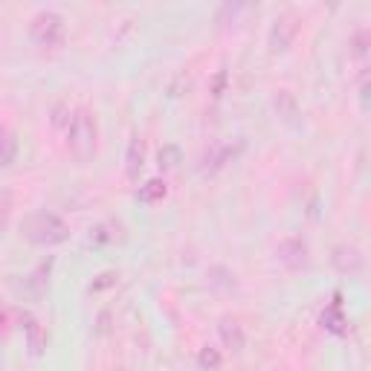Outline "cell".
<instances>
[{
    "label": "cell",
    "instance_id": "cell-1",
    "mask_svg": "<svg viewBox=\"0 0 371 371\" xmlns=\"http://www.w3.org/2000/svg\"><path fill=\"white\" fill-rule=\"evenodd\" d=\"M67 131V145L70 154L79 163H90L96 157V148H99V122H96V113L87 108H75L70 116Z\"/></svg>",
    "mask_w": 371,
    "mask_h": 371
},
{
    "label": "cell",
    "instance_id": "cell-2",
    "mask_svg": "<svg viewBox=\"0 0 371 371\" xmlns=\"http://www.w3.org/2000/svg\"><path fill=\"white\" fill-rule=\"evenodd\" d=\"M24 238L38 244V247H55V244H64L70 238V229L55 212L41 209V212H32L24 221Z\"/></svg>",
    "mask_w": 371,
    "mask_h": 371
},
{
    "label": "cell",
    "instance_id": "cell-3",
    "mask_svg": "<svg viewBox=\"0 0 371 371\" xmlns=\"http://www.w3.org/2000/svg\"><path fill=\"white\" fill-rule=\"evenodd\" d=\"M29 35L38 47H58L64 41V17L52 9L38 12L29 24Z\"/></svg>",
    "mask_w": 371,
    "mask_h": 371
},
{
    "label": "cell",
    "instance_id": "cell-4",
    "mask_svg": "<svg viewBox=\"0 0 371 371\" xmlns=\"http://www.w3.org/2000/svg\"><path fill=\"white\" fill-rule=\"evenodd\" d=\"M279 261L287 270H302V267H307V244L302 238H284L279 244Z\"/></svg>",
    "mask_w": 371,
    "mask_h": 371
},
{
    "label": "cell",
    "instance_id": "cell-5",
    "mask_svg": "<svg viewBox=\"0 0 371 371\" xmlns=\"http://www.w3.org/2000/svg\"><path fill=\"white\" fill-rule=\"evenodd\" d=\"M334 267L340 272H348V276H354V272L363 270V252L351 244H342L334 249Z\"/></svg>",
    "mask_w": 371,
    "mask_h": 371
},
{
    "label": "cell",
    "instance_id": "cell-6",
    "mask_svg": "<svg viewBox=\"0 0 371 371\" xmlns=\"http://www.w3.org/2000/svg\"><path fill=\"white\" fill-rule=\"evenodd\" d=\"M218 334H221V340H224L226 348H232V351H244L247 337H244V328H241L238 319H221Z\"/></svg>",
    "mask_w": 371,
    "mask_h": 371
},
{
    "label": "cell",
    "instance_id": "cell-7",
    "mask_svg": "<svg viewBox=\"0 0 371 371\" xmlns=\"http://www.w3.org/2000/svg\"><path fill=\"white\" fill-rule=\"evenodd\" d=\"M296 24L293 21H287V17H282V21H276L272 24V29H270V47L272 50H287L290 47V41H293V35H296Z\"/></svg>",
    "mask_w": 371,
    "mask_h": 371
},
{
    "label": "cell",
    "instance_id": "cell-8",
    "mask_svg": "<svg viewBox=\"0 0 371 371\" xmlns=\"http://www.w3.org/2000/svg\"><path fill=\"white\" fill-rule=\"evenodd\" d=\"M143 160H145V145H143V140L140 136H133L131 140V145H128V157H125V171H128V177H136L140 174V168H143Z\"/></svg>",
    "mask_w": 371,
    "mask_h": 371
},
{
    "label": "cell",
    "instance_id": "cell-9",
    "mask_svg": "<svg viewBox=\"0 0 371 371\" xmlns=\"http://www.w3.org/2000/svg\"><path fill=\"white\" fill-rule=\"evenodd\" d=\"M166 180H160V177H154V180H148L145 186H140V191H136V198H140V203H160L163 198H166Z\"/></svg>",
    "mask_w": 371,
    "mask_h": 371
},
{
    "label": "cell",
    "instance_id": "cell-10",
    "mask_svg": "<svg viewBox=\"0 0 371 371\" xmlns=\"http://www.w3.org/2000/svg\"><path fill=\"white\" fill-rule=\"evenodd\" d=\"M21 322H24L27 337H29V348H32V354H41L44 330H41V325H38V319H35V317H29V314H21Z\"/></svg>",
    "mask_w": 371,
    "mask_h": 371
},
{
    "label": "cell",
    "instance_id": "cell-11",
    "mask_svg": "<svg viewBox=\"0 0 371 371\" xmlns=\"http://www.w3.org/2000/svg\"><path fill=\"white\" fill-rule=\"evenodd\" d=\"M17 157V140L12 131L0 128V166H12Z\"/></svg>",
    "mask_w": 371,
    "mask_h": 371
},
{
    "label": "cell",
    "instance_id": "cell-12",
    "mask_svg": "<svg viewBox=\"0 0 371 371\" xmlns=\"http://www.w3.org/2000/svg\"><path fill=\"white\" fill-rule=\"evenodd\" d=\"M198 365L203 368V371H221V365H224V357H221V351L218 348H203L201 354H198Z\"/></svg>",
    "mask_w": 371,
    "mask_h": 371
},
{
    "label": "cell",
    "instance_id": "cell-13",
    "mask_svg": "<svg viewBox=\"0 0 371 371\" xmlns=\"http://www.w3.org/2000/svg\"><path fill=\"white\" fill-rule=\"evenodd\" d=\"M232 157H235V151H232V145H214L203 160H206V166L212 163V168H221V166H224V163H229Z\"/></svg>",
    "mask_w": 371,
    "mask_h": 371
},
{
    "label": "cell",
    "instance_id": "cell-14",
    "mask_svg": "<svg viewBox=\"0 0 371 371\" xmlns=\"http://www.w3.org/2000/svg\"><path fill=\"white\" fill-rule=\"evenodd\" d=\"M322 325L328 330H334V334H342V325H345V317H342V310L340 305H330L325 314H322Z\"/></svg>",
    "mask_w": 371,
    "mask_h": 371
},
{
    "label": "cell",
    "instance_id": "cell-15",
    "mask_svg": "<svg viewBox=\"0 0 371 371\" xmlns=\"http://www.w3.org/2000/svg\"><path fill=\"white\" fill-rule=\"evenodd\" d=\"M180 160H183V154H180L177 145H163V148H160V166H163V168H177Z\"/></svg>",
    "mask_w": 371,
    "mask_h": 371
},
{
    "label": "cell",
    "instance_id": "cell-16",
    "mask_svg": "<svg viewBox=\"0 0 371 371\" xmlns=\"http://www.w3.org/2000/svg\"><path fill=\"white\" fill-rule=\"evenodd\" d=\"M9 212H12V191L9 189H0V229L6 226Z\"/></svg>",
    "mask_w": 371,
    "mask_h": 371
},
{
    "label": "cell",
    "instance_id": "cell-17",
    "mask_svg": "<svg viewBox=\"0 0 371 371\" xmlns=\"http://www.w3.org/2000/svg\"><path fill=\"white\" fill-rule=\"evenodd\" d=\"M52 125H55V128H67V125H70V108H67L64 102H58V105L52 108Z\"/></svg>",
    "mask_w": 371,
    "mask_h": 371
},
{
    "label": "cell",
    "instance_id": "cell-18",
    "mask_svg": "<svg viewBox=\"0 0 371 371\" xmlns=\"http://www.w3.org/2000/svg\"><path fill=\"white\" fill-rule=\"evenodd\" d=\"M226 70H218L214 73V79H212V96H224V90H226Z\"/></svg>",
    "mask_w": 371,
    "mask_h": 371
},
{
    "label": "cell",
    "instance_id": "cell-19",
    "mask_svg": "<svg viewBox=\"0 0 371 371\" xmlns=\"http://www.w3.org/2000/svg\"><path fill=\"white\" fill-rule=\"evenodd\" d=\"M116 371H125V368H116Z\"/></svg>",
    "mask_w": 371,
    "mask_h": 371
}]
</instances>
